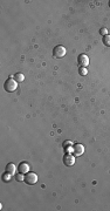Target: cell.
I'll use <instances>...</instances> for the list:
<instances>
[{
	"instance_id": "3",
	"label": "cell",
	"mask_w": 110,
	"mask_h": 211,
	"mask_svg": "<svg viewBox=\"0 0 110 211\" xmlns=\"http://www.w3.org/2000/svg\"><path fill=\"white\" fill-rule=\"evenodd\" d=\"M24 182H26L29 185H33V184H35L36 182H38V176H36V174L29 171V173H27L25 175V181Z\"/></svg>"
},
{
	"instance_id": "13",
	"label": "cell",
	"mask_w": 110,
	"mask_h": 211,
	"mask_svg": "<svg viewBox=\"0 0 110 211\" xmlns=\"http://www.w3.org/2000/svg\"><path fill=\"white\" fill-rule=\"evenodd\" d=\"M15 180H17L18 182H22V181H25V176H24V174L19 173L18 175H15Z\"/></svg>"
},
{
	"instance_id": "10",
	"label": "cell",
	"mask_w": 110,
	"mask_h": 211,
	"mask_svg": "<svg viewBox=\"0 0 110 211\" xmlns=\"http://www.w3.org/2000/svg\"><path fill=\"white\" fill-rule=\"evenodd\" d=\"M63 147H64L66 151H70V150L73 151V147H74V146H73V143H71L70 141H66V142L63 143Z\"/></svg>"
},
{
	"instance_id": "6",
	"label": "cell",
	"mask_w": 110,
	"mask_h": 211,
	"mask_svg": "<svg viewBox=\"0 0 110 211\" xmlns=\"http://www.w3.org/2000/svg\"><path fill=\"white\" fill-rule=\"evenodd\" d=\"M84 153V147L82 144H74V147H73V154H74V156H81L82 154Z\"/></svg>"
},
{
	"instance_id": "7",
	"label": "cell",
	"mask_w": 110,
	"mask_h": 211,
	"mask_svg": "<svg viewBox=\"0 0 110 211\" xmlns=\"http://www.w3.org/2000/svg\"><path fill=\"white\" fill-rule=\"evenodd\" d=\"M18 171L21 173V174H24V175H26L27 173H29V165H28V163L21 162V163L18 165Z\"/></svg>"
},
{
	"instance_id": "12",
	"label": "cell",
	"mask_w": 110,
	"mask_h": 211,
	"mask_svg": "<svg viewBox=\"0 0 110 211\" xmlns=\"http://www.w3.org/2000/svg\"><path fill=\"white\" fill-rule=\"evenodd\" d=\"M103 44L107 46V47H110V35L108 34V35H104L103 36Z\"/></svg>"
},
{
	"instance_id": "8",
	"label": "cell",
	"mask_w": 110,
	"mask_h": 211,
	"mask_svg": "<svg viewBox=\"0 0 110 211\" xmlns=\"http://www.w3.org/2000/svg\"><path fill=\"white\" fill-rule=\"evenodd\" d=\"M6 171L10 173L11 175H14L15 171H17V166H15L13 163H8V164L6 165Z\"/></svg>"
},
{
	"instance_id": "16",
	"label": "cell",
	"mask_w": 110,
	"mask_h": 211,
	"mask_svg": "<svg viewBox=\"0 0 110 211\" xmlns=\"http://www.w3.org/2000/svg\"><path fill=\"white\" fill-rule=\"evenodd\" d=\"M109 7H110V1H109Z\"/></svg>"
},
{
	"instance_id": "11",
	"label": "cell",
	"mask_w": 110,
	"mask_h": 211,
	"mask_svg": "<svg viewBox=\"0 0 110 211\" xmlns=\"http://www.w3.org/2000/svg\"><path fill=\"white\" fill-rule=\"evenodd\" d=\"M12 176H13V175H11L10 173H7V171H6L5 174H3L1 178H3V181H4V182H10V181L12 180Z\"/></svg>"
},
{
	"instance_id": "1",
	"label": "cell",
	"mask_w": 110,
	"mask_h": 211,
	"mask_svg": "<svg viewBox=\"0 0 110 211\" xmlns=\"http://www.w3.org/2000/svg\"><path fill=\"white\" fill-rule=\"evenodd\" d=\"M5 91L6 92H8V93H12V92H14L15 89H17V87H18V84H17V81L14 80V79H8L6 82H5Z\"/></svg>"
},
{
	"instance_id": "9",
	"label": "cell",
	"mask_w": 110,
	"mask_h": 211,
	"mask_svg": "<svg viewBox=\"0 0 110 211\" xmlns=\"http://www.w3.org/2000/svg\"><path fill=\"white\" fill-rule=\"evenodd\" d=\"M11 77H14V80H15L17 82H22V81L25 80V76H24L22 73H17V74H14V75L11 76Z\"/></svg>"
},
{
	"instance_id": "5",
	"label": "cell",
	"mask_w": 110,
	"mask_h": 211,
	"mask_svg": "<svg viewBox=\"0 0 110 211\" xmlns=\"http://www.w3.org/2000/svg\"><path fill=\"white\" fill-rule=\"evenodd\" d=\"M77 62H79V66L80 67H87L89 65V58H88V55L80 54L79 55V59H77Z\"/></svg>"
},
{
	"instance_id": "2",
	"label": "cell",
	"mask_w": 110,
	"mask_h": 211,
	"mask_svg": "<svg viewBox=\"0 0 110 211\" xmlns=\"http://www.w3.org/2000/svg\"><path fill=\"white\" fill-rule=\"evenodd\" d=\"M66 53H67V49H66V47H63V46H56L54 49H53V55H54V58H56V59H62L64 55H66Z\"/></svg>"
},
{
	"instance_id": "15",
	"label": "cell",
	"mask_w": 110,
	"mask_h": 211,
	"mask_svg": "<svg viewBox=\"0 0 110 211\" xmlns=\"http://www.w3.org/2000/svg\"><path fill=\"white\" fill-rule=\"evenodd\" d=\"M100 33H101L103 36H104V35H108V29H107V28H102V29L100 31Z\"/></svg>"
},
{
	"instance_id": "14",
	"label": "cell",
	"mask_w": 110,
	"mask_h": 211,
	"mask_svg": "<svg viewBox=\"0 0 110 211\" xmlns=\"http://www.w3.org/2000/svg\"><path fill=\"white\" fill-rule=\"evenodd\" d=\"M79 73H80V75H87L88 74V69L86 67H80Z\"/></svg>"
},
{
	"instance_id": "4",
	"label": "cell",
	"mask_w": 110,
	"mask_h": 211,
	"mask_svg": "<svg viewBox=\"0 0 110 211\" xmlns=\"http://www.w3.org/2000/svg\"><path fill=\"white\" fill-rule=\"evenodd\" d=\"M63 163L67 165V166H71V165H74L75 163V157L73 154H66L63 156Z\"/></svg>"
}]
</instances>
